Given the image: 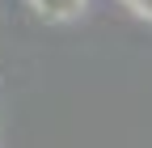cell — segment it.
<instances>
[{
	"label": "cell",
	"mask_w": 152,
	"mask_h": 148,
	"mask_svg": "<svg viewBox=\"0 0 152 148\" xmlns=\"http://www.w3.org/2000/svg\"><path fill=\"white\" fill-rule=\"evenodd\" d=\"M34 9L42 17H51V21H68V17H76L85 9V0H34Z\"/></svg>",
	"instance_id": "cell-1"
},
{
	"label": "cell",
	"mask_w": 152,
	"mask_h": 148,
	"mask_svg": "<svg viewBox=\"0 0 152 148\" xmlns=\"http://www.w3.org/2000/svg\"><path fill=\"white\" fill-rule=\"evenodd\" d=\"M135 13H144V17H152V0H127Z\"/></svg>",
	"instance_id": "cell-2"
}]
</instances>
